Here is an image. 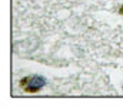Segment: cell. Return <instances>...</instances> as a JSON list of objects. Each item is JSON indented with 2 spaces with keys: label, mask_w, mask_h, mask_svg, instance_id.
I'll return each instance as SVG.
<instances>
[{
  "label": "cell",
  "mask_w": 123,
  "mask_h": 108,
  "mask_svg": "<svg viewBox=\"0 0 123 108\" xmlns=\"http://www.w3.org/2000/svg\"><path fill=\"white\" fill-rule=\"evenodd\" d=\"M44 84H46L44 77H40V76L23 77L22 80L19 81V85L22 87V90L26 91V92H30V94H34V92L40 91Z\"/></svg>",
  "instance_id": "6da1fadb"
},
{
  "label": "cell",
  "mask_w": 123,
  "mask_h": 108,
  "mask_svg": "<svg viewBox=\"0 0 123 108\" xmlns=\"http://www.w3.org/2000/svg\"><path fill=\"white\" fill-rule=\"evenodd\" d=\"M119 14H122V16H123V6L119 7Z\"/></svg>",
  "instance_id": "7a4b0ae2"
}]
</instances>
